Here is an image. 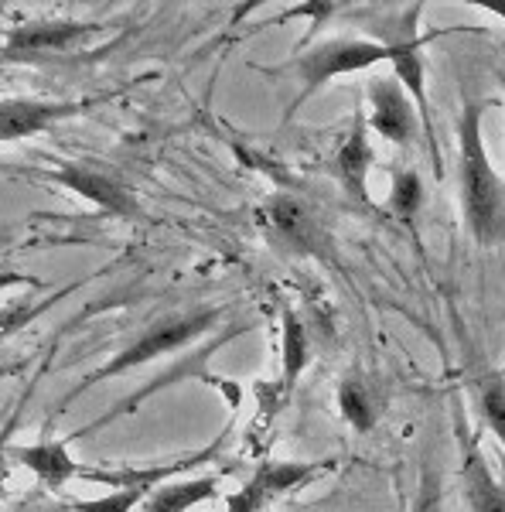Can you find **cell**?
Masks as SVG:
<instances>
[{"instance_id":"obj_1","label":"cell","mask_w":505,"mask_h":512,"mask_svg":"<svg viewBox=\"0 0 505 512\" xmlns=\"http://www.w3.org/2000/svg\"><path fill=\"white\" fill-rule=\"evenodd\" d=\"M482 106H465L461 117V209L475 243H505V185L495 175L482 140Z\"/></svg>"},{"instance_id":"obj_2","label":"cell","mask_w":505,"mask_h":512,"mask_svg":"<svg viewBox=\"0 0 505 512\" xmlns=\"http://www.w3.org/2000/svg\"><path fill=\"white\" fill-rule=\"evenodd\" d=\"M222 311L219 308H198V311H185V315H164L161 321H154L151 328H144L134 342H127V349L113 355L99 373H93L79 390H72V396H79L86 386L93 383H103L110 376H120V373H130V369H140L147 362H154L157 355H171L185 345H192L198 335H205L209 328L219 321Z\"/></svg>"},{"instance_id":"obj_3","label":"cell","mask_w":505,"mask_h":512,"mask_svg":"<svg viewBox=\"0 0 505 512\" xmlns=\"http://www.w3.org/2000/svg\"><path fill=\"white\" fill-rule=\"evenodd\" d=\"M263 226L287 253L311 256V260H321L328 267H338L335 239H331L325 219L308 198L294 192H277L263 205Z\"/></svg>"},{"instance_id":"obj_4","label":"cell","mask_w":505,"mask_h":512,"mask_svg":"<svg viewBox=\"0 0 505 512\" xmlns=\"http://www.w3.org/2000/svg\"><path fill=\"white\" fill-rule=\"evenodd\" d=\"M379 62H393V52L389 45H379V41L369 38H335L325 41V45L311 48L308 55L297 59V79H301V96H297L294 106H301L311 93H318L325 82L349 76V72L359 69H372Z\"/></svg>"},{"instance_id":"obj_5","label":"cell","mask_w":505,"mask_h":512,"mask_svg":"<svg viewBox=\"0 0 505 512\" xmlns=\"http://www.w3.org/2000/svg\"><path fill=\"white\" fill-rule=\"evenodd\" d=\"M99 31H103V24L72 21V18L21 24V28H14L4 41V62H28V59H45V55H65V52H72V48L86 45L89 38H96Z\"/></svg>"},{"instance_id":"obj_6","label":"cell","mask_w":505,"mask_h":512,"mask_svg":"<svg viewBox=\"0 0 505 512\" xmlns=\"http://www.w3.org/2000/svg\"><path fill=\"white\" fill-rule=\"evenodd\" d=\"M328 468L331 465L325 461H270V465H260L250 482L226 499V512H267L277 499H284L287 492H294L297 485L311 482L314 475L328 472Z\"/></svg>"},{"instance_id":"obj_7","label":"cell","mask_w":505,"mask_h":512,"mask_svg":"<svg viewBox=\"0 0 505 512\" xmlns=\"http://www.w3.org/2000/svg\"><path fill=\"white\" fill-rule=\"evenodd\" d=\"M45 178L72 188L76 195L99 205V209L110 212V216L134 219L140 212L137 195L130 192V185L120 175H110V171L89 168V164H62V168H55V171H45Z\"/></svg>"},{"instance_id":"obj_8","label":"cell","mask_w":505,"mask_h":512,"mask_svg":"<svg viewBox=\"0 0 505 512\" xmlns=\"http://www.w3.org/2000/svg\"><path fill=\"white\" fill-rule=\"evenodd\" d=\"M82 110H89V103H69V99H4L0 106V140L14 144L21 137L41 134V130L55 127L62 120L79 117Z\"/></svg>"},{"instance_id":"obj_9","label":"cell","mask_w":505,"mask_h":512,"mask_svg":"<svg viewBox=\"0 0 505 512\" xmlns=\"http://www.w3.org/2000/svg\"><path fill=\"white\" fill-rule=\"evenodd\" d=\"M369 127L379 137H386L389 144L407 147L413 134H417V113L413 103L403 96V86L396 79H372L369 82Z\"/></svg>"},{"instance_id":"obj_10","label":"cell","mask_w":505,"mask_h":512,"mask_svg":"<svg viewBox=\"0 0 505 512\" xmlns=\"http://www.w3.org/2000/svg\"><path fill=\"white\" fill-rule=\"evenodd\" d=\"M369 168H372V144H369V130L362 120H355V127L349 130V137L342 140L335 154V175L342 192L352 198L355 205L369 209Z\"/></svg>"},{"instance_id":"obj_11","label":"cell","mask_w":505,"mask_h":512,"mask_svg":"<svg viewBox=\"0 0 505 512\" xmlns=\"http://www.w3.org/2000/svg\"><path fill=\"white\" fill-rule=\"evenodd\" d=\"M11 451L24 468H31V472L48 485V489H62L69 478H79L86 472L82 465H76V458H72L65 441H38V444H28V448H11Z\"/></svg>"},{"instance_id":"obj_12","label":"cell","mask_w":505,"mask_h":512,"mask_svg":"<svg viewBox=\"0 0 505 512\" xmlns=\"http://www.w3.org/2000/svg\"><path fill=\"white\" fill-rule=\"evenodd\" d=\"M461 478H465V499L471 512H505V489L495 482L492 468L475 448L465 454Z\"/></svg>"},{"instance_id":"obj_13","label":"cell","mask_w":505,"mask_h":512,"mask_svg":"<svg viewBox=\"0 0 505 512\" xmlns=\"http://www.w3.org/2000/svg\"><path fill=\"white\" fill-rule=\"evenodd\" d=\"M219 492V482L215 478H188V482H171L161 485L147 495V502L140 506V512H188L202 502L215 499Z\"/></svg>"},{"instance_id":"obj_14","label":"cell","mask_w":505,"mask_h":512,"mask_svg":"<svg viewBox=\"0 0 505 512\" xmlns=\"http://www.w3.org/2000/svg\"><path fill=\"white\" fill-rule=\"evenodd\" d=\"M280 321H284V335H280V349H284V393H291L311 362V335L304 328V321L297 318V311L291 308L280 311Z\"/></svg>"},{"instance_id":"obj_15","label":"cell","mask_w":505,"mask_h":512,"mask_svg":"<svg viewBox=\"0 0 505 512\" xmlns=\"http://www.w3.org/2000/svg\"><path fill=\"white\" fill-rule=\"evenodd\" d=\"M389 52H393V65H396V82L410 89V96L417 99L420 106V120H430L427 113V86H424V59H420V41L407 35L400 41H389Z\"/></svg>"},{"instance_id":"obj_16","label":"cell","mask_w":505,"mask_h":512,"mask_svg":"<svg viewBox=\"0 0 505 512\" xmlns=\"http://www.w3.org/2000/svg\"><path fill=\"white\" fill-rule=\"evenodd\" d=\"M338 410H342V417L349 420L359 434H369L372 427H376L379 407L366 379H359V376L342 379V386H338Z\"/></svg>"},{"instance_id":"obj_17","label":"cell","mask_w":505,"mask_h":512,"mask_svg":"<svg viewBox=\"0 0 505 512\" xmlns=\"http://www.w3.org/2000/svg\"><path fill=\"white\" fill-rule=\"evenodd\" d=\"M386 205L396 219H403V222L417 219L420 205H424V178H420L417 171H396Z\"/></svg>"},{"instance_id":"obj_18","label":"cell","mask_w":505,"mask_h":512,"mask_svg":"<svg viewBox=\"0 0 505 512\" xmlns=\"http://www.w3.org/2000/svg\"><path fill=\"white\" fill-rule=\"evenodd\" d=\"M151 489L137 485V489H117L103 499H89V502H72V512H134L137 506H144Z\"/></svg>"},{"instance_id":"obj_19","label":"cell","mask_w":505,"mask_h":512,"mask_svg":"<svg viewBox=\"0 0 505 512\" xmlns=\"http://www.w3.org/2000/svg\"><path fill=\"white\" fill-rule=\"evenodd\" d=\"M482 417L485 424L499 434V441L505 444V379L492 376L482 386Z\"/></svg>"},{"instance_id":"obj_20","label":"cell","mask_w":505,"mask_h":512,"mask_svg":"<svg viewBox=\"0 0 505 512\" xmlns=\"http://www.w3.org/2000/svg\"><path fill=\"white\" fill-rule=\"evenodd\" d=\"M413 512H441V489H437V478L430 475L424 482V489L417 495V509Z\"/></svg>"},{"instance_id":"obj_21","label":"cell","mask_w":505,"mask_h":512,"mask_svg":"<svg viewBox=\"0 0 505 512\" xmlns=\"http://www.w3.org/2000/svg\"><path fill=\"white\" fill-rule=\"evenodd\" d=\"M485 11H492V14H499V18L505 21V0H485Z\"/></svg>"},{"instance_id":"obj_22","label":"cell","mask_w":505,"mask_h":512,"mask_svg":"<svg viewBox=\"0 0 505 512\" xmlns=\"http://www.w3.org/2000/svg\"><path fill=\"white\" fill-rule=\"evenodd\" d=\"M502 89H505V69H502Z\"/></svg>"}]
</instances>
